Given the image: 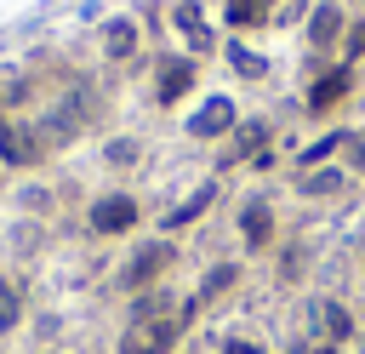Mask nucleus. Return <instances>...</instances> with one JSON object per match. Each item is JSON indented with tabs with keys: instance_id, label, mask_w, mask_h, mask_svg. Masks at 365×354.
<instances>
[{
	"instance_id": "25",
	"label": "nucleus",
	"mask_w": 365,
	"mask_h": 354,
	"mask_svg": "<svg viewBox=\"0 0 365 354\" xmlns=\"http://www.w3.org/2000/svg\"><path fill=\"white\" fill-rule=\"evenodd\" d=\"M354 348H359V354H365V331H359V343H354Z\"/></svg>"
},
{
	"instance_id": "6",
	"label": "nucleus",
	"mask_w": 365,
	"mask_h": 354,
	"mask_svg": "<svg viewBox=\"0 0 365 354\" xmlns=\"http://www.w3.org/2000/svg\"><path fill=\"white\" fill-rule=\"evenodd\" d=\"M245 285V263H234V257H222V263H211L200 280H194V291H188V303L205 314V308H217V303H228L234 291Z\"/></svg>"
},
{
	"instance_id": "19",
	"label": "nucleus",
	"mask_w": 365,
	"mask_h": 354,
	"mask_svg": "<svg viewBox=\"0 0 365 354\" xmlns=\"http://www.w3.org/2000/svg\"><path fill=\"white\" fill-rule=\"evenodd\" d=\"M336 160H342V166H348V177H354V183H359V177H365V126H359V131H348V137H342V154H336Z\"/></svg>"
},
{
	"instance_id": "11",
	"label": "nucleus",
	"mask_w": 365,
	"mask_h": 354,
	"mask_svg": "<svg viewBox=\"0 0 365 354\" xmlns=\"http://www.w3.org/2000/svg\"><path fill=\"white\" fill-rule=\"evenodd\" d=\"M348 188H354V177H348L342 160L314 166V171H297V194H302V200H342Z\"/></svg>"
},
{
	"instance_id": "1",
	"label": "nucleus",
	"mask_w": 365,
	"mask_h": 354,
	"mask_svg": "<svg viewBox=\"0 0 365 354\" xmlns=\"http://www.w3.org/2000/svg\"><path fill=\"white\" fill-rule=\"evenodd\" d=\"M182 268V246L171 240V234H148V240H137L131 251H125V263H120V291L125 297H137V291H154V285H171V274Z\"/></svg>"
},
{
	"instance_id": "13",
	"label": "nucleus",
	"mask_w": 365,
	"mask_h": 354,
	"mask_svg": "<svg viewBox=\"0 0 365 354\" xmlns=\"http://www.w3.org/2000/svg\"><path fill=\"white\" fill-rule=\"evenodd\" d=\"M262 148H274V126H268V120H240V126L228 131L222 160H228V166H240V160H257Z\"/></svg>"
},
{
	"instance_id": "24",
	"label": "nucleus",
	"mask_w": 365,
	"mask_h": 354,
	"mask_svg": "<svg viewBox=\"0 0 365 354\" xmlns=\"http://www.w3.org/2000/svg\"><path fill=\"white\" fill-rule=\"evenodd\" d=\"M302 354H348V348H331V343H314V337H308V348H302Z\"/></svg>"
},
{
	"instance_id": "16",
	"label": "nucleus",
	"mask_w": 365,
	"mask_h": 354,
	"mask_svg": "<svg viewBox=\"0 0 365 354\" xmlns=\"http://www.w3.org/2000/svg\"><path fill=\"white\" fill-rule=\"evenodd\" d=\"M137 46H143L137 17H114V23L103 29V57H108V63H131V57H137Z\"/></svg>"
},
{
	"instance_id": "18",
	"label": "nucleus",
	"mask_w": 365,
	"mask_h": 354,
	"mask_svg": "<svg viewBox=\"0 0 365 354\" xmlns=\"http://www.w3.org/2000/svg\"><path fill=\"white\" fill-rule=\"evenodd\" d=\"M137 160H143V143H137V137H108V143H103V166H108V171H131Z\"/></svg>"
},
{
	"instance_id": "17",
	"label": "nucleus",
	"mask_w": 365,
	"mask_h": 354,
	"mask_svg": "<svg viewBox=\"0 0 365 354\" xmlns=\"http://www.w3.org/2000/svg\"><path fill=\"white\" fill-rule=\"evenodd\" d=\"M222 17L228 29H262L274 23V0H222Z\"/></svg>"
},
{
	"instance_id": "20",
	"label": "nucleus",
	"mask_w": 365,
	"mask_h": 354,
	"mask_svg": "<svg viewBox=\"0 0 365 354\" xmlns=\"http://www.w3.org/2000/svg\"><path fill=\"white\" fill-rule=\"evenodd\" d=\"M228 63H234V74H245V80H262V74H268V63H262L257 51H245V46H228Z\"/></svg>"
},
{
	"instance_id": "23",
	"label": "nucleus",
	"mask_w": 365,
	"mask_h": 354,
	"mask_svg": "<svg viewBox=\"0 0 365 354\" xmlns=\"http://www.w3.org/2000/svg\"><path fill=\"white\" fill-rule=\"evenodd\" d=\"M57 331H63L57 314H34V343H57Z\"/></svg>"
},
{
	"instance_id": "9",
	"label": "nucleus",
	"mask_w": 365,
	"mask_h": 354,
	"mask_svg": "<svg viewBox=\"0 0 365 354\" xmlns=\"http://www.w3.org/2000/svg\"><path fill=\"white\" fill-rule=\"evenodd\" d=\"M171 29L182 34L188 57H211V51H217V34H211V23H205V11H200L194 0H177V6H171Z\"/></svg>"
},
{
	"instance_id": "7",
	"label": "nucleus",
	"mask_w": 365,
	"mask_h": 354,
	"mask_svg": "<svg viewBox=\"0 0 365 354\" xmlns=\"http://www.w3.org/2000/svg\"><path fill=\"white\" fill-rule=\"evenodd\" d=\"M194 80H200V63L182 51V57H160L154 63V103L160 108H171V103H182L188 91H194Z\"/></svg>"
},
{
	"instance_id": "4",
	"label": "nucleus",
	"mask_w": 365,
	"mask_h": 354,
	"mask_svg": "<svg viewBox=\"0 0 365 354\" xmlns=\"http://www.w3.org/2000/svg\"><path fill=\"white\" fill-rule=\"evenodd\" d=\"M234 234H240V251H245V257H274V246H279V211H274V200H268V194L240 200Z\"/></svg>"
},
{
	"instance_id": "26",
	"label": "nucleus",
	"mask_w": 365,
	"mask_h": 354,
	"mask_svg": "<svg viewBox=\"0 0 365 354\" xmlns=\"http://www.w3.org/2000/svg\"><path fill=\"white\" fill-rule=\"evenodd\" d=\"M0 183H6V166H0Z\"/></svg>"
},
{
	"instance_id": "2",
	"label": "nucleus",
	"mask_w": 365,
	"mask_h": 354,
	"mask_svg": "<svg viewBox=\"0 0 365 354\" xmlns=\"http://www.w3.org/2000/svg\"><path fill=\"white\" fill-rule=\"evenodd\" d=\"M359 331H365V320L354 314V303H348V297L325 291V297H314V303H308V337H314V343L348 348V343H359Z\"/></svg>"
},
{
	"instance_id": "15",
	"label": "nucleus",
	"mask_w": 365,
	"mask_h": 354,
	"mask_svg": "<svg viewBox=\"0 0 365 354\" xmlns=\"http://www.w3.org/2000/svg\"><path fill=\"white\" fill-rule=\"evenodd\" d=\"M23 320H29V285L0 268V337H11Z\"/></svg>"
},
{
	"instance_id": "8",
	"label": "nucleus",
	"mask_w": 365,
	"mask_h": 354,
	"mask_svg": "<svg viewBox=\"0 0 365 354\" xmlns=\"http://www.w3.org/2000/svg\"><path fill=\"white\" fill-rule=\"evenodd\" d=\"M234 126H240L234 97H205V103L188 114V137H200V143H217V137H228Z\"/></svg>"
},
{
	"instance_id": "5",
	"label": "nucleus",
	"mask_w": 365,
	"mask_h": 354,
	"mask_svg": "<svg viewBox=\"0 0 365 354\" xmlns=\"http://www.w3.org/2000/svg\"><path fill=\"white\" fill-rule=\"evenodd\" d=\"M46 154H51L46 137H40L34 126H23L17 114L0 108V166H6V171H29V166H40Z\"/></svg>"
},
{
	"instance_id": "10",
	"label": "nucleus",
	"mask_w": 365,
	"mask_h": 354,
	"mask_svg": "<svg viewBox=\"0 0 365 354\" xmlns=\"http://www.w3.org/2000/svg\"><path fill=\"white\" fill-rule=\"evenodd\" d=\"M348 91H354V69H348V63H331V69L308 86V97H302V103H308V114H331V108H342V103H348Z\"/></svg>"
},
{
	"instance_id": "22",
	"label": "nucleus",
	"mask_w": 365,
	"mask_h": 354,
	"mask_svg": "<svg viewBox=\"0 0 365 354\" xmlns=\"http://www.w3.org/2000/svg\"><path fill=\"white\" fill-rule=\"evenodd\" d=\"M217 354H274V348H268L262 337H222Z\"/></svg>"
},
{
	"instance_id": "27",
	"label": "nucleus",
	"mask_w": 365,
	"mask_h": 354,
	"mask_svg": "<svg viewBox=\"0 0 365 354\" xmlns=\"http://www.w3.org/2000/svg\"><path fill=\"white\" fill-rule=\"evenodd\" d=\"M177 354H188V348H177Z\"/></svg>"
},
{
	"instance_id": "21",
	"label": "nucleus",
	"mask_w": 365,
	"mask_h": 354,
	"mask_svg": "<svg viewBox=\"0 0 365 354\" xmlns=\"http://www.w3.org/2000/svg\"><path fill=\"white\" fill-rule=\"evenodd\" d=\"M17 206H23V211H34V217H46V211H51V206H57V194H51V188H40V183H34V188H23V194H17Z\"/></svg>"
},
{
	"instance_id": "14",
	"label": "nucleus",
	"mask_w": 365,
	"mask_h": 354,
	"mask_svg": "<svg viewBox=\"0 0 365 354\" xmlns=\"http://www.w3.org/2000/svg\"><path fill=\"white\" fill-rule=\"evenodd\" d=\"M211 200H217V183H200V188H194V194L177 206V211H165V217H160V234H171V240H177L188 223H200V217L211 211Z\"/></svg>"
},
{
	"instance_id": "12",
	"label": "nucleus",
	"mask_w": 365,
	"mask_h": 354,
	"mask_svg": "<svg viewBox=\"0 0 365 354\" xmlns=\"http://www.w3.org/2000/svg\"><path fill=\"white\" fill-rule=\"evenodd\" d=\"M348 40V17H342V6L336 0H319L314 11H308V46L314 51H336Z\"/></svg>"
},
{
	"instance_id": "3",
	"label": "nucleus",
	"mask_w": 365,
	"mask_h": 354,
	"mask_svg": "<svg viewBox=\"0 0 365 354\" xmlns=\"http://www.w3.org/2000/svg\"><path fill=\"white\" fill-rule=\"evenodd\" d=\"M137 223H143V200L125 194V188H108L86 206V234L91 240H125Z\"/></svg>"
}]
</instances>
